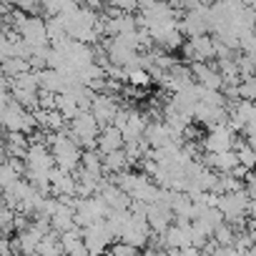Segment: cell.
Wrapping results in <instances>:
<instances>
[{
    "instance_id": "277c9868",
    "label": "cell",
    "mask_w": 256,
    "mask_h": 256,
    "mask_svg": "<svg viewBox=\"0 0 256 256\" xmlns=\"http://www.w3.org/2000/svg\"><path fill=\"white\" fill-rule=\"evenodd\" d=\"M128 78H131L134 86H148V73L146 70H131V73H128Z\"/></svg>"
},
{
    "instance_id": "7a4b0ae2",
    "label": "cell",
    "mask_w": 256,
    "mask_h": 256,
    "mask_svg": "<svg viewBox=\"0 0 256 256\" xmlns=\"http://www.w3.org/2000/svg\"><path fill=\"white\" fill-rule=\"evenodd\" d=\"M123 141H126L123 131H118L116 126H106L103 131H100V138H98V148H100V154H103V156H108V154L120 151Z\"/></svg>"
},
{
    "instance_id": "5b68a950",
    "label": "cell",
    "mask_w": 256,
    "mask_h": 256,
    "mask_svg": "<svg viewBox=\"0 0 256 256\" xmlns=\"http://www.w3.org/2000/svg\"><path fill=\"white\" fill-rule=\"evenodd\" d=\"M113 256H136V246H131V244H118V246L113 248Z\"/></svg>"
},
{
    "instance_id": "8992f818",
    "label": "cell",
    "mask_w": 256,
    "mask_h": 256,
    "mask_svg": "<svg viewBox=\"0 0 256 256\" xmlns=\"http://www.w3.org/2000/svg\"><path fill=\"white\" fill-rule=\"evenodd\" d=\"M216 238H218L221 244H231V231H228L226 226H218V228H216Z\"/></svg>"
},
{
    "instance_id": "3957f363",
    "label": "cell",
    "mask_w": 256,
    "mask_h": 256,
    "mask_svg": "<svg viewBox=\"0 0 256 256\" xmlns=\"http://www.w3.org/2000/svg\"><path fill=\"white\" fill-rule=\"evenodd\" d=\"M126 161H128V154H126V151H116V154H108V156H106V166H108L110 171L123 168Z\"/></svg>"
},
{
    "instance_id": "6da1fadb",
    "label": "cell",
    "mask_w": 256,
    "mask_h": 256,
    "mask_svg": "<svg viewBox=\"0 0 256 256\" xmlns=\"http://www.w3.org/2000/svg\"><path fill=\"white\" fill-rule=\"evenodd\" d=\"M208 154H228L231 151V128L228 126H216L206 138Z\"/></svg>"
}]
</instances>
